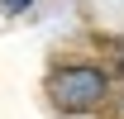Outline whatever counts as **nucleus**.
<instances>
[{
    "mask_svg": "<svg viewBox=\"0 0 124 119\" xmlns=\"http://www.w3.org/2000/svg\"><path fill=\"white\" fill-rule=\"evenodd\" d=\"M48 95L57 110H95L110 95V76L91 62H67L48 76Z\"/></svg>",
    "mask_w": 124,
    "mask_h": 119,
    "instance_id": "obj_1",
    "label": "nucleus"
},
{
    "mask_svg": "<svg viewBox=\"0 0 124 119\" xmlns=\"http://www.w3.org/2000/svg\"><path fill=\"white\" fill-rule=\"evenodd\" d=\"M33 0H0V10H5V15H19V10H29Z\"/></svg>",
    "mask_w": 124,
    "mask_h": 119,
    "instance_id": "obj_2",
    "label": "nucleus"
}]
</instances>
